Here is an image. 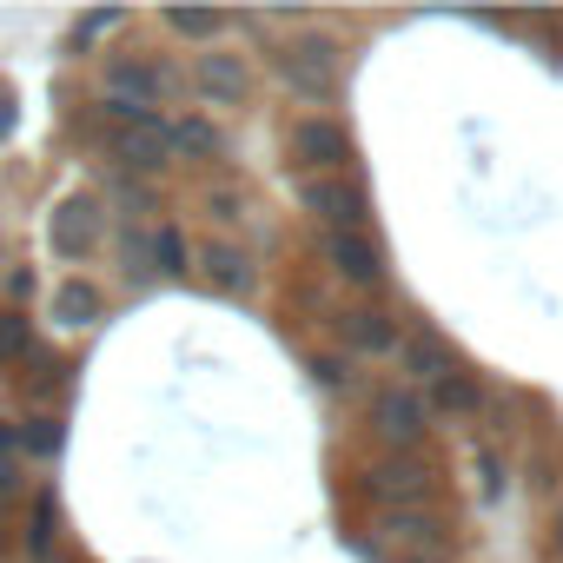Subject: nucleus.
<instances>
[{
	"label": "nucleus",
	"mask_w": 563,
	"mask_h": 563,
	"mask_svg": "<svg viewBox=\"0 0 563 563\" xmlns=\"http://www.w3.org/2000/svg\"><path fill=\"white\" fill-rule=\"evenodd\" d=\"M179 87H186V80H179V67H166V60H107V74H100V100H107L113 126L153 120Z\"/></svg>",
	"instance_id": "f257e3e1"
},
{
	"label": "nucleus",
	"mask_w": 563,
	"mask_h": 563,
	"mask_svg": "<svg viewBox=\"0 0 563 563\" xmlns=\"http://www.w3.org/2000/svg\"><path fill=\"white\" fill-rule=\"evenodd\" d=\"M358 484L378 510H424L431 490H438V464L424 451H378Z\"/></svg>",
	"instance_id": "f03ea898"
},
{
	"label": "nucleus",
	"mask_w": 563,
	"mask_h": 563,
	"mask_svg": "<svg viewBox=\"0 0 563 563\" xmlns=\"http://www.w3.org/2000/svg\"><path fill=\"white\" fill-rule=\"evenodd\" d=\"M339 41L325 34V27H306L299 41H286V47H272V74L286 80L299 100H325L332 87H339Z\"/></svg>",
	"instance_id": "7ed1b4c3"
},
{
	"label": "nucleus",
	"mask_w": 563,
	"mask_h": 563,
	"mask_svg": "<svg viewBox=\"0 0 563 563\" xmlns=\"http://www.w3.org/2000/svg\"><path fill=\"white\" fill-rule=\"evenodd\" d=\"M286 153L299 166V179H319V173H352V133L332 120V113H299L286 126Z\"/></svg>",
	"instance_id": "20e7f679"
},
{
	"label": "nucleus",
	"mask_w": 563,
	"mask_h": 563,
	"mask_svg": "<svg viewBox=\"0 0 563 563\" xmlns=\"http://www.w3.org/2000/svg\"><path fill=\"white\" fill-rule=\"evenodd\" d=\"M299 206L319 219V232H372V192H365L352 173L299 179Z\"/></svg>",
	"instance_id": "39448f33"
},
{
	"label": "nucleus",
	"mask_w": 563,
	"mask_h": 563,
	"mask_svg": "<svg viewBox=\"0 0 563 563\" xmlns=\"http://www.w3.org/2000/svg\"><path fill=\"white\" fill-rule=\"evenodd\" d=\"M372 438L385 451H424L431 438V405L418 385H378L372 391Z\"/></svg>",
	"instance_id": "423d86ee"
},
{
	"label": "nucleus",
	"mask_w": 563,
	"mask_h": 563,
	"mask_svg": "<svg viewBox=\"0 0 563 563\" xmlns=\"http://www.w3.org/2000/svg\"><path fill=\"white\" fill-rule=\"evenodd\" d=\"M192 272L206 278V292H219V299H252L258 292V258H252V245L219 239V232L192 252Z\"/></svg>",
	"instance_id": "0eeeda50"
},
{
	"label": "nucleus",
	"mask_w": 563,
	"mask_h": 563,
	"mask_svg": "<svg viewBox=\"0 0 563 563\" xmlns=\"http://www.w3.org/2000/svg\"><path fill=\"white\" fill-rule=\"evenodd\" d=\"M100 232H107V212H100V199H87V192H74V199H60V206L47 212V245H54V258H67V265L93 258V252H100Z\"/></svg>",
	"instance_id": "6e6552de"
},
{
	"label": "nucleus",
	"mask_w": 563,
	"mask_h": 563,
	"mask_svg": "<svg viewBox=\"0 0 563 563\" xmlns=\"http://www.w3.org/2000/svg\"><path fill=\"white\" fill-rule=\"evenodd\" d=\"M332 325H339V339H345L352 358H398V345H405V325H398V312H391L385 299L345 306Z\"/></svg>",
	"instance_id": "1a4fd4ad"
},
{
	"label": "nucleus",
	"mask_w": 563,
	"mask_h": 563,
	"mask_svg": "<svg viewBox=\"0 0 563 563\" xmlns=\"http://www.w3.org/2000/svg\"><path fill=\"white\" fill-rule=\"evenodd\" d=\"M319 252H325V265L345 278V286H358V292H378L385 278H391L385 245L372 232H319Z\"/></svg>",
	"instance_id": "9d476101"
},
{
	"label": "nucleus",
	"mask_w": 563,
	"mask_h": 563,
	"mask_svg": "<svg viewBox=\"0 0 563 563\" xmlns=\"http://www.w3.org/2000/svg\"><path fill=\"white\" fill-rule=\"evenodd\" d=\"M405 550L411 563H444V550H451V523L438 517V510H385L378 517V550Z\"/></svg>",
	"instance_id": "9b49d317"
},
{
	"label": "nucleus",
	"mask_w": 563,
	"mask_h": 563,
	"mask_svg": "<svg viewBox=\"0 0 563 563\" xmlns=\"http://www.w3.org/2000/svg\"><path fill=\"white\" fill-rule=\"evenodd\" d=\"M113 159H120L126 173H159V166H173V159H179V153H173V120L153 113V120L120 126V133H113Z\"/></svg>",
	"instance_id": "f8f14e48"
},
{
	"label": "nucleus",
	"mask_w": 563,
	"mask_h": 563,
	"mask_svg": "<svg viewBox=\"0 0 563 563\" xmlns=\"http://www.w3.org/2000/svg\"><path fill=\"white\" fill-rule=\"evenodd\" d=\"M192 87H199L212 107H245V100H252V67H245V54L206 47L199 67H192Z\"/></svg>",
	"instance_id": "ddd939ff"
},
{
	"label": "nucleus",
	"mask_w": 563,
	"mask_h": 563,
	"mask_svg": "<svg viewBox=\"0 0 563 563\" xmlns=\"http://www.w3.org/2000/svg\"><path fill=\"white\" fill-rule=\"evenodd\" d=\"M398 365L411 372V385L424 391V385H438L444 372H457L464 358L451 352V339L444 332H405V345H398Z\"/></svg>",
	"instance_id": "4468645a"
},
{
	"label": "nucleus",
	"mask_w": 563,
	"mask_h": 563,
	"mask_svg": "<svg viewBox=\"0 0 563 563\" xmlns=\"http://www.w3.org/2000/svg\"><path fill=\"white\" fill-rule=\"evenodd\" d=\"M100 312H107V292L93 286V278H80V272H74V278H60L54 299H47V319H54L60 332H87Z\"/></svg>",
	"instance_id": "2eb2a0df"
},
{
	"label": "nucleus",
	"mask_w": 563,
	"mask_h": 563,
	"mask_svg": "<svg viewBox=\"0 0 563 563\" xmlns=\"http://www.w3.org/2000/svg\"><path fill=\"white\" fill-rule=\"evenodd\" d=\"M206 219L219 225V239H239V232H258V219H265V212H258V199H252L245 186L219 179V186L206 192ZM239 245H245V239H239Z\"/></svg>",
	"instance_id": "dca6fc26"
},
{
	"label": "nucleus",
	"mask_w": 563,
	"mask_h": 563,
	"mask_svg": "<svg viewBox=\"0 0 563 563\" xmlns=\"http://www.w3.org/2000/svg\"><path fill=\"white\" fill-rule=\"evenodd\" d=\"M424 405H431V424H438V418H477L484 378H477L471 365H457V372H444L438 385H424Z\"/></svg>",
	"instance_id": "f3484780"
},
{
	"label": "nucleus",
	"mask_w": 563,
	"mask_h": 563,
	"mask_svg": "<svg viewBox=\"0 0 563 563\" xmlns=\"http://www.w3.org/2000/svg\"><path fill=\"white\" fill-rule=\"evenodd\" d=\"M173 153L179 159H225V126L206 113H186V120H173Z\"/></svg>",
	"instance_id": "a211bd4d"
},
{
	"label": "nucleus",
	"mask_w": 563,
	"mask_h": 563,
	"mask_svg": "<svg viewBox=\"0 0 563 563\" xmlns=\"http://www.w3.org/2000/svg\"><path fill=\"white\" fill-rule=\"evenodd\" d=\"M146 252H153V272H159V278H186V272H192V245H186V232H179L173 219L153 225Z\"/></svg>",
	"instance_id": "6ab92c4d"
},
{
	"label": "nucleus",
	"mask_w": 563,
	"mask_h": 563,
	"mask_svg": "<svg viewBox=\"0 0 563 563\" xmlns=\"http://www.w3.org/2000/svg\"><path fill=\"white\" fill-rule=\"evenodd\" d=\"M166 27L179 34V41H219L225 27H232V14H219V8H166Z\"/></svg>",
	"instance_id": "aec40b11"
},
{
	"label": "nucleus",
	"mask_w": 563,
	"mask_h": 563,
	"mask_svg": "<svg viewBox=\"0 0 563 563\" xmlns=\"http://www.w3.org/2000/svg\"><path fill=\"white\" fill-rule=\"evenodd\" d=\"M54 543H60V510H54V490H41V497H34V510H27V556H34V563H47V556H54Z\"/></svg>",
	"instance_id": "412c9836"
},
{
	"label": "nucleus",
	"mask_w": 563,
	"mask_h": 563,
	"mask_svg": "<svg viewBox=\"0 0 563 563\" xmlns=\"http://www.w3.org/2000/svg\"><path fill=\"white\" fill-rule=\"evenodd\" d=\"M120 27H126V14H120V8H93V14H80V21H74L67 54H93V47H100L107 34H120Z\"/></svg>",
	"instance_id": "4be33fe9"
},
{
	"label": "nucleus",
	"mask_w": 563,
	"mask_h": 563,
	"mask_svg": "<svg viewBox=\"0 0 563 563\" xmlns=\"http://www.w3.org/2000/svg\"><path fill=\"white\" fill-rule=\"evenodd\" d=\"M34 352V332H27V312H0V372L21 365Z\"/></svg>",
	"instance_id": "5701e85b"
},
{
	"label": "nucleus",
	"mask_w": 563,
	"mask_h": 563,
	"mask_svg": "<svg viewBox=\"0 0 563 563\" xmlns=\"http://www.w3.org/2000/svg\"><path fill=\"white\" fill-rule=\"evenodd\" d=\"M21 451H34V457H54V451H60V418H54V411H34V418H21Z\"/></svg>",
	"instance_id": "b1692460"
},
{
	"label": "nucleus",
	"mask_w": 563,
	"mask_h": 563,
	"mask_svg": "<svg viewBox=\"0 0 563 563\" xmlns=\"http://www.w3.org/2000/svg\"><path fill=\"white\" fill-rule=\"evenodd\" d=\"M306 372H312V385H325V391H345L352 385V372H345V358H306Z\"/></svg>",
	"instance_id": "393cba45"
},
{
	"label": "nucleus",
	"mask_w": 563,
	"mask_h": 563,
	"mask_svg": "<svg viewBox=\"0 0 563 563\" xmlns=\"http://www.w3.org/2000/svg\"><path fill=\"white\" fill-rule=\"evenodd\" d=\"M477 484H484V497H497V451L490 444L477 451Z\"/></svg>",
	"instance_id": "a878e982"
},
{
	"label": "nucleus",
	"mask_w": 563,
	"mask_h": 563,
	"mask_svg": "<svg viewBox=\"0 0 563 563\" xmlns=\"http://www.w3.org/2000/svg\"><path fill=\"white\" fill-rule=\"evenodd\" d=\"M0 464H21V424H0Z\"/></svg>",
	"instance_id": "bb28decb"
},
{
	"label": "nucleus",
	"mask_w": 563,
	"mask_h": 563,
	"mask_svg": "<svg viewBox=\"0 0 563 563\" xmlns=\"http://www.w3.org/2000/svg\"><path fill=\"white\" fill-rule=\"evenodd\" d=\"M21 497V464H0V504Z\"/></svg>",
	"instance_id": "cd10ccee"
},
{
	"label": "nucleus",
	"mask_w": 563,
	"mask_h": 563,
	"mask_svg": "<svg viewBox=\"0 0 563 563\" xmlns=\"http://www.w3.org/2000/svg\"><path fill=\"white\" fill-rule=\"evenodd\" d=\"M8 292H14V299H27V292H34V272H27V265H14V272H8Z\"/></svg>",
	"instance_id": "c85d7f7f"
},
{
	"label": "nucleus",
	"mask_w": 563,
	"mask_h": 563,
	"mask_svg": "<svg viewBox=\"0 0 563 563\" xmlns=\"http://www.w3.org/2000/svg\"><path fill=\"white\" fill-rule=\"evenodd\" d=\"M550 550L563 556V504H556V517H550Z\"/></svg>",
	"instance_id": "c756f323"
},
{
	"label": "nucleus",
	"mask_w": 563,
	"mask_h": 563,
	"mask_svg": "<svg viewBox=\"0 0 563 563\" xmlns=\"http://www.w3.org/2000/svg\"><path fill=\"white\" fill-rule=\"evenodd\" d=\"M8 126H14V100H8V93H0V133H8Z\"/></svg>",
	"instance_id": "7c9ffc66"
}]
</instances>
